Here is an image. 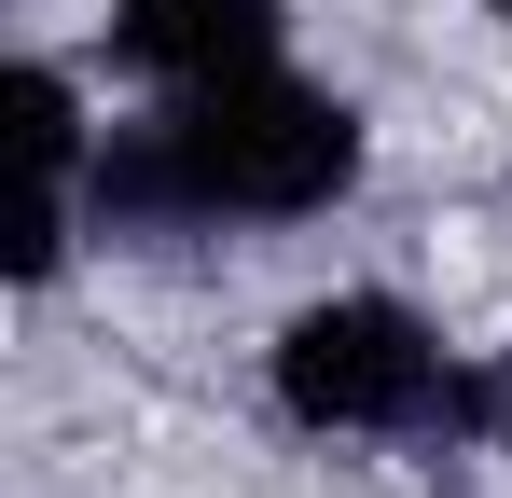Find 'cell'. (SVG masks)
Segmentation results:
<instances>
[{
	"label": "cell",
	"instance_id": "1",
	"mask_svg": "<svg viewBox=\"0 0 512 498\" xmlns=\"http://www.w3.org/2000/svg\"><path fill=\"white\" fill-rule=\"evenodd\" d=\"M360 194V111L333 83L236 70L167 97L97 153V222L111 236H236V222H319Z\"/></svg>",
	"mask_w": 512,
	"mask_h": 498
},
{
	"label": "cell",
	"instance_id": "4",
	"mask_svg": "<svg viewBox=\"0 0 512 498\" xmlns=\"http://www.w3.org/2000/svg\"><path fill=\"white\" fill-rule=\"evenodd\" d=\"M277 42H291V14H277V0H111V70H139L153 97L277 70Z\"/></svg>",
	"mask_w": 512,
	"mask_h": 498
},
{
	"label": "cell",
	"instance_id": "3",
	"mask_svg": "<svg viewBox=\"0 0 512 498\" xmlns=\"http://www.w3.org/2000/svg\"><path fill=\"white\" fill-rule=\"evenodd\" d=\"M14 153H28V222H14V291H56L70 236L97 222V153H84V97L70 70H14Z\"/></svg>",
	"mask_w": 512,
	"mask_h": 498
},
{
	"label": "cell",
	"instance_id": "5",
	"mask_svg": "<svg viewBox=\"0 0 512 498\" xmlns=\"http://www.w3.org/2000/svg\"><path fill=\"white\" fill-rule=\"evenodd\" d=\"M485 14H512V0H485Z\"/></svg>",
	"mask_w": 512,
	"mask_h": 498
},
{
	"label": "cell",
	"instance_id": "2",
	"mask_svg": "<svg viewBox=\"0 0 512 498\" xmlns=\"http://www.w3.org/2000/svg\"><path fill=\"white\" fill-rule=\"evenodd\" d=\"M263 374H277V415L319 429V443H485V429H512V374L457 360L402 291L291 305Z\"/></svg>",
	"mask_w": 512,
	"mask_h": 498
}]
</instances>
